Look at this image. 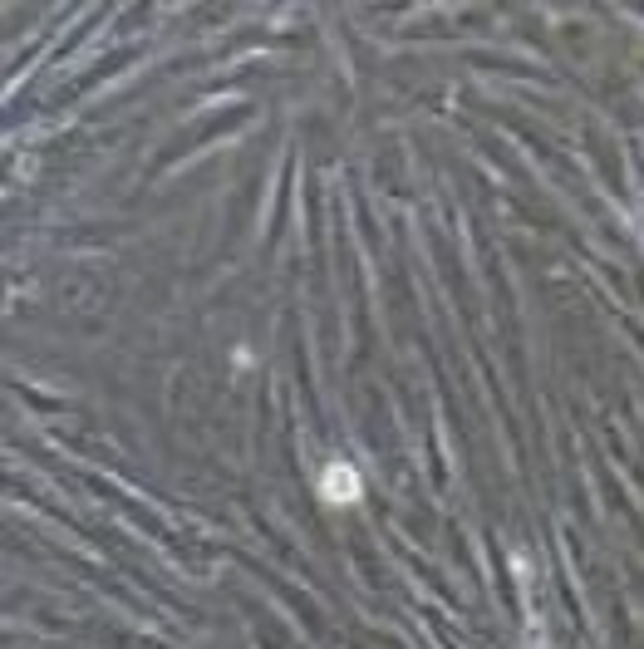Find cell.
I'll return each instance as SVG.
<instances>
[{"label":"cell","mask_w":644,"mask_h":649,"mask_svg":"<svg viewBox=\"0 0 644 649\" xmlns=\"http://www.w3.org/2000/svg\"><path fill=\"white\" fill-rule=\"evenodd\" d=\"M320 492H325V502H335V507H354L359 502V492H364V477L354 463L345 458H335L330 468L320 472Z\"/></svg>","instance_id":"1"}]
</instances>
